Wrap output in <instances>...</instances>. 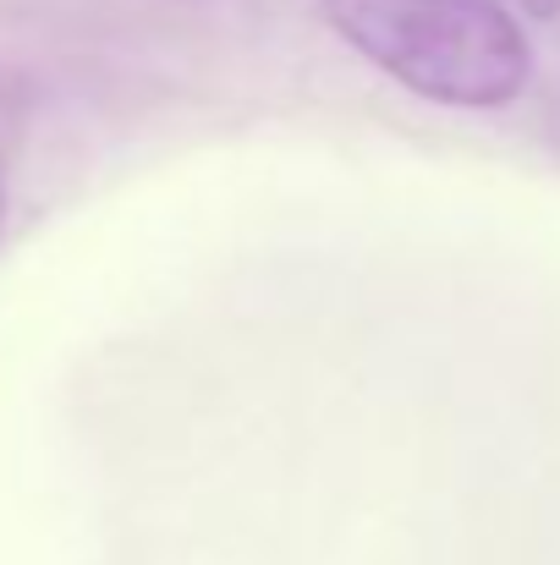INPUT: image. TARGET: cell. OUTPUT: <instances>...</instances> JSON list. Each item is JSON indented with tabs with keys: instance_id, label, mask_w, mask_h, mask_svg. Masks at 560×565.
<instances>
[{
	"instance_id": "6da1fadb",
	"label": "cell",
	"mask_w": 560,
	"mask_h": 565,
	"mask_svg": "<svg viewBox=\"0 0 560 565\" xmlns=\"http://www.w3.org/2000/svg\"><path fill=\"white\" fill-rule=\"evenodd\" d=\"M336 39L418 99L506 110L533 72L522 22L500 0H314Z\"/></svg>"
},
{
	"instance_id": "3957f363",
	"label": "cell",
	"mask_w": 560,
	"mask_h": 565,
	"mask_svg": "<svg viewBox=\"0 0 560 565\" xmlns=\"http://www.w3.org/2000/svg\"><path fill=\"white\" fill-rule=\"evenodd\" d=\"M0 214H6V198H0Z\"/></svg>"
},
{
	"instance_id": "7a4b0ae2",
	"label": "cell",
	"mask_w": 560,
	"mask_h": 565,
	"mask_svg": "<svg viewBox=\"0 0 560 565\" xmlns=\"http://www.w3.org/2000/svg\"><path fill=\"white\" fill-rule=\"evenodd\" d=\"M522 11H533V17H556L560 11V0H517Z\"/></svg>"
}]
</instances>
